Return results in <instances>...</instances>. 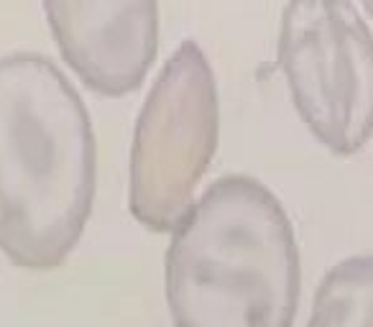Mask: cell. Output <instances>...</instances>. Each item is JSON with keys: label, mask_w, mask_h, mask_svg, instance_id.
Here are the masks:
<instances>
[{"label": "cell", "mask_w": 373, "mask_h": 327, "mask_svg": "<svg viewBox=\"0 0 373 327\" xmlns=\"http://www.w3.org/2000/svg\"><path fill=\"white\" fill-rule=\"evenodd\" d=\"M297 302V238L279 197L246 174L220 177L174 225V327H291Z\"/></svg>", "instance_id": "1"}, {"label": "cell", "mask_w": 373, "mask_h": 327, "mask_svg": "<svg viewBox=\"0 0 373 327\" xmlns=\"http://www.w3.org/2000/svg\"><path fill=\"white\" fill-rule=\"evenodd\" d=\"M18 245L36 263H54L72 248L90 212L95 149L87 112L49 64L18 75L13 108Z\"/></svg>", "instance_id": "2"}, {"label": "cell", "mask_w": 373, "mask_h": 327, "mask_svg": "<svg viewBox=\"0 0 373 327\" xmlns=\"http://www.w3.org/2000/svg\"><path fill=\"white\" fill-rule=\"evenodd\" d=\"M217 87L207 57L182 41L159 72L136 123L131 210L149 231H174L217 146Z\"/></svg>", "instance_id": "3"}, {"label": "cell", "mask_w": 373, "mask_h": 327, "mask_svg": "<svg viewBox=\"0 0 373 327\" xmlns=\"http://www.w3.org/2000/svg\"><path fill=\"white\" fill-rule=\"evenodd\" d=\"M279 67L322 146L356 154L373 133V34L351 0H289Z\"/></svg>", "instance_id": "4"}, {"label": "cell", "mask_w": 373, "mask_h": 327, "mask_svg": "<svg viewBox=\"0 0 373 327\" xmlns=\"http://www.w3.org/2000/svg\"><path fill=\"white\" fill-rule=\"evenodd\" d=\"M59 44L87 85L126 95L149 75L159 46L156 0H49Z\"/></svg>", "instance_id": "5"}, {"label": "cell", "mask_w": 373, "mask_h": 327, "mask_svg": "<svg viewBox=\"0 0 373 327\" xmlns=\"http://www.w3.org/2000/svg\"><path fill=\"white\" fill-rule=\"evenodd\" d=\"M307 327H373V256H353L330 268Z\"/></svg>", "instance_id": "6"}, {"label": "cell", "mask_w": 373, "mask_h": 327, "mask_svg": "<svg viewBox=\"0 0 373 327\" xmlns=\"http://www.w3.org/2000/svg\"><path fill=\"white\" fill-rule=\"evenodd\" d=\"M360 6L366 8L368 13H371V18H373V0H360Z\"/></svg>", "instance_id": "7"}]
</instances>
